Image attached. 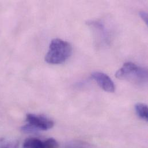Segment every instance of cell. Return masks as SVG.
<instances>
[{"instance_id":"cell-3","label":"cell","mask_w":148,"mask_h":148,"mask_svg":"<svg viewBox=\"0 0 148 148\" xmlns=\"http://www.w3.org/2000/svg\"><path fill=\"white\" fill-rule=\"evenodd\" d=\"M27 124L22 127L25 133H34L37 131H46L51 129L54 122L46 116L28 114L26 116Z\"/></svg>"},{"instance_id":"cell-4","label":"cell","mask_w":148,"mask_h":148,"mask_svg":"<svg viewBox=\"0 0 148 148\" xmlns=\"http://www.w3.org/2000/svg\"><path fill=\"white\" fill-rule=\"evenodd\" d=\"M92 77L103 90L110 93L114 92V83L108 75L102 72H95L92 73Z\"/></svg>"},{"instance_id":"cell-10","label":"cell","mask_w":148,"mask_h":148,"mask_svg":"<svg viewBox=\"0 0 148 148\" xmlns=\"http://www.w3.org/2000/svg\"><path fill=\"white\" fill-rule=\"evenodd\" d=\"M67 148H87L82 143H74L69 146Z\"/></svg>"},{"instance_id":"cell-2","label":"cell","mask_w":148,"mask_h":148,"mask_svg":"<svg viewBox=\"0 0 148 148\" xmlns=\"http://www.w3.org/2000/svg\"><path fill=\"white\" fill-rule=\"evenodd\" d=\"M119 79H125L136 83L142 84L147 81L148 72L146 69L138 66L133 62H126L115 74Z\"/></svg>"},{"instance_id":"cell-5","label":"cell","mask_w":148,"mask_h":148,"mask_svg":"<svg viewBox=\"0 0 148 148\" xmlns=\"http://www.w3.org/2000/svg\"><path fill=\"white\" fill-rule=\"evenodd\" d=\"M23 148H45L43 142L36 138H27L24 143Z\"/></svg>"},{"instance_id":"cell-6","label":"cell","mask_w":148,"mask_h":148,"mask_svg":"<svg viewBox=\"0 0 148 148\" xmlns=\"http://www.w3.org/2000/svg\"><path fill=\"white\" fill-rule=\"evenodd\" d=\"M135 108L138 116L140 118L147 121L148 118V110L147 105L144 103H138L137 104H136L135 106Z\"/></svg>"},{"instance_id":"cell-1","label":"cell","mask_w":148,"mask_h":148,"mask_svg":"<svg viewBox=\"0 0 148 148\" xmlns=\"http://www.w3.org/2000/svg\"><path fill=\"white\" fill-rule=\"evenodd\" d=\"M72 47L70 43L62 39L56 38L51 40L45 61L50 64H61L71 56Z\"/></svg>"},{"instance_id":"cell-8","label":"cell","mask_w":148,"mask_h":148,"mask_svg":"<svg viewBox=\"0 0 148 148\" xmlns=\"http://www.w3.org/2000/svg\"><path fill=\"white\" fill-rule=\"evenodd\" d=\"M45 148H58L59 144L57 140L53 138H49L43 141Z\"/></svg>"},{"instance_id":"cell-9","label":"cell","mask_w":148,"mask_h":148,"mask_svg":"<svg viewBox=\"0 0 148 148\" xmlns=\"http://www.w3.org/2000/svg\"><path fill=\"white\" fill-rule=\"evenodd\" d=\"M140 15L141 17L143 18V20H144V21L145 22L146 24H148V13L146 12H145V11H141L140 12Z\"/></svg>"},{"instance_id":"cell-7","label":"cell","mask_w":148,"mask_h":148,"mask_svg":"<svg viewBox=\"0 0 148 148\" xmlns=\"http://www.w3.org/2000/svg\"><path fill=\"white\" fill-rule=\"evenodd\" d=\"M0 148H18V143L13 140L0 138Z\"/></svg>"}]
</instances>
